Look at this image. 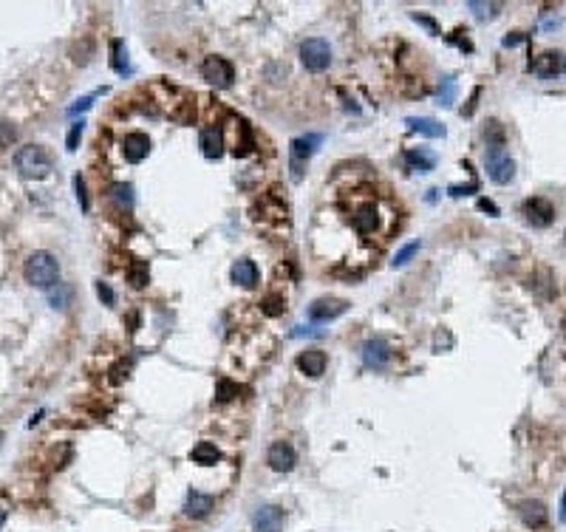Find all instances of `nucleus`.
I'll return each mask as SVG.
<instances>
[{
    "mask_svg": "<svg viewBox=\"0 0 566 532\" xmlns=\"http://www.w3.org/2000/svg\"><path fill=\"white\" fill-rule=\"evenodd\" d=\"M23 278L26 283H31L34 289H54L60 283V261L54 258L51 252L46 249H37L31 252L26 264H23Z\"/></svg>",
    "mask_w": 566,
    "mask_h": 532,
    "instance_id": "1",
    "label": "nucleus"
},
{
    "mask_svg": "<svg viewBox=\"0 0 566 532\" xmlns=\"http://www.w3.org/2000/svg\"><path fill=\"white\" fill-rule=\"evenodd\" d=\"M14 164L26 179H46L51 173V156L46 153V147L40 144H26L14 153Z\"/></svg>",
    "mask_w": 566,
    "mask_h": 532,
    "instance_id": "2",
    "label": "nucleus"
},
{
    "mask_svg": "<svg viewBox=\"0 0 566 532\" xmlns=\"http://www.w3.org/2000/svg\"><path fill=\"white\" fill-rule=\"evenodd\" d=\"M300 62L306 66V71L311 74H323L331 66V46L323 37H309L300 46Z\"/></svg>",
    "mask_w": 566,
    "mask_h": 532,
    "instance_id": "3",
    "label": "nucleus"
},
{
    "mask_svg": "<svg viewBox=\"0 0 566 532\" xmlns=\"http://www.w3.org/2000/svg\"><path fill=\"white\" fill-rule=\"evenodd\" d=\"M485 170H487L490 181H496V184H510L515 179V162L510 159V153L504 151V147H487Z\"/></svg>",
    "mask_w": 566,
    "mask_h": 532,
    "instance_id": "4",
    "label": "nucleus"
},
{
    "mask_svg": "<svg viewBox=\"0 0 566 532\" xmlns=\"http://www.w3.org/2000/svg\"><path fill=\"white\" fill-rule=\"evenodd\" d=\"M201 77L209 82V85H216V88H229L235 79V68H233V62L224 60V57H207L201 62Z\"/></svg>",
    "mask_w": 566,
    "mask_h": 532,
    "instance_id": "5",
    "label": "nucleus"
},
{
    "mask_svg": "<svg viewBox=\"0 0 566 532\" xmlns=\"http://www.w3.org/2000/svg\"><path fill=\"white\" fill-rule=\"evenodd\" d=\"M391 359H394V349H391L388 340L371 337V340H365V343H363V363H365L368 368L383 371V368L391 363Z\"/></svg>",
    "mask_w": 566,
    "mask_h": 532,
    "instance_id": "6",
    "label": "nucleus"
},
{
    "mask_svg": "<svg viewBox=\"0 0 566 532\" xmlns=\"http://www.w3.org/2000/svg\"><path fill=\"white\" fill-rule=\"evenodd\" d=\"M320 142H323V136H300V139L292 142L289 159H292V179H295V181H300L303 167H306V162L314 153V144H320Z\"/></svg>",
    "mask_w": 566,
    "mask_h": 532,
    "instance_id": "7",
    "label": "nucleus"
},
{
    "mask_svg": "<svg viewBox=\"0 0 566 532\" xmlns=\"http://www.w3.org/2000/svg\"><path fill=\"white\" fill-rule=\"evenodd\" d=\"M283 524H286V513H283V507H275V504L258 507L253 516L255 532H283Z\"/></svg>",
    "mask_w": 566,
    "mask_h": 532,
    "instance_id": "8",
    "label": "nucleus"
},
{
    "mask_svg": "<svg viewBox=\"0 0 566 532\" xmlns=\"http://www.w3.org/2000/svg\"><path fill=\"white\" fill-rule=\"evenodd\" d=\"M348 312V303L340 301V297H320L309 306V317L314 323H329V320H337L340 314Z\"/></svg>",
    "mask_w": 566,
    "mask_h": 532,
    "instance_id": "9",
    "label": "nucleus"
},
{
    "mask_svg": "<svg viewBox=\"0 0 566 532\" xmlns=\"http://www.w3.org/2000/svg\"><path fill=\"white\" fill-rule=\"evenodd\" d=\"M266 461H269V467L275 473H289V470H295L298 453H295V448H292L289 442H275L269 448V453H266Z\"/></svg>",
    "mask_w": 566,
    "mask_h": 532,
    "instance_id": "10",
    "label": "nucleus"
},
{
    "mask_svg": "<svg viewBox=\"0 0 566 532\" xmlns=\"http://www.w3.org/2000/svg\"><path fill=\"white\" fill-rule=\"evenodd\" d=\"M524 218H527L532 227H550L555 221V207L547 199H527L524 201Z\"/></svg>",
    "mask_w": 566,
    "mask_h": 532,
    "instance_id": "11",
    "label": "nucleus"
},
{
    "mask_svg": "<svg viewBox=\"0 0 566 532\" xmlns=\"http://www.w3.org/2000/svg\"><path fill=\"white\" fill-rule=\"evenodd\" d=\"M148 153H151V139H148V136L139 134V131L125 134V139H122V156H125V162L139 164V162L148 159Z\"/></svg>",
    "mask_w": 566,
    "mask_h": 532,
    "instance_id": "12",
    "label": "nucleus"
},
{
    "mask_svg": "<svg viewBox=\"0 0 566 532\" xmlns=\"http://www.w3.org/2000/svg\"><path fill=\"white\" fill-rule=\"evenodd\" d=\"M326 366H329V357H326V351H320V349H306V351L298 357V368H300L306 377H323V374H326Z\"/></svg>",
    "mask_w": 566,
    "mask_h": 532,
    "instance_id": "13",
    "label": "nucleus"
},
{
    "mask_svg": "<svg viewBox=\"0 0 566 532\" xmlns=\"http://www.w3.org/2000/svg\"><path fill=\"white\" fill-rule=\"evenodd\" d=\"M229 278H233V283H238V286H244V289H253V286H258L261 272H258L255 261L241 258V261L233 264V269H229Z\"/></svg>",
    "mask_w": 566,
    "mask_h": 532,
    "instance_id": "14",
    "label": "nucleus"
},
{
    "mask_svg": "<svg viewBox=\"0 0 566 532\" xmlns=\"http://www.w3.org/2000/svg\"><path fill=\"white\" fill-rule=\"evenodd\" d=\"M213 507H216V498L213 496H207L201 490H190L184 498V516H190V518H204L213 513Z\"/></svg>",
    "mask_w": 566,
    "mask_h": 532,
    "instance_id": "15",
    "label": "nucleus"
},
{
    "mask_svg": "<svg viewBox=\"0 0 566 532\" xmlns=\"http://www.w3.org/2000/svg\"><path fill=\"white\" fill-rule=\"evenodd\" d=\"M563 68H566V62H563V54H558V51H543V54H538L535 62H532V71H535L538 77H543V79L561 74Z\"/></svg>",
    "mask_w": 566,
    "mask_h": 532,
    "instance_id": "16",
    "label": "nucleus"
},
{
    "mask_svg": "<svg viewBox=\"0 0 566 532\" xmlns=\"http://www.w3.org/2000/svg\"><path fill=\"white\" fill-rule=\"evenodd\" d=\"M351 227L357 229L360 236H374L376 227H380V212H376V207H374V204L360 207V210L351 216Z\"/></svg>",
    "mask_w": 566,
    "mask_h": 532,
    "instance_id": "17",
    "label": "nucleus"
},
{
    "mask_svg": "<svg viewBox=\"0 0 566 532\" xmlns=\"http://www.w3.org/2000/svg\"><path fill=\"white\" fill-rule=\"evenodd\" d=\"M518 516L521 521L527 524L530 529H541V527H547V507H543L541 501H521L518 504Z\"/></svg>",
    "mask_w": 566,
    "mask_h": 532,
    "instance_id": "18",
    "label": "nucleus"
},
{
    "mask_svg": "<svg viewBox=\"0 0 566 532\" xmlns=\"http://www.w3.org/2000/svg\"><path fill=\"white\" fill-rule=\"evenodd\" d=\"M405 125H408V131L422 134V136H428V139H442V136H445V125L436 122V119H430V116H408Z\"/></svg>",
    "mask_w": 566,
    "mask_h": 532,
    "instance_id": "19",
    "label": "nucleus"
},
{
    "mask_svg": "<svg viewBox=\"0 0 566 532\" xmlns=\"http://www.w3.org/2000/svg\"><path fill=\"white\" fill-rule=\"evenodd\" d=\"M198 144H201V153L207 159H221V153H224V136L218 127H204L198 136Z\"/></svg>",
    "mask_w": 566,
    "mask_h": 532,
    "instance_id": "20",
    "label": "nucleus"
},
{
    "mask_svg": "<svg viewBox=\"0 0 566 532\" xmlns=\"http://www.w3.org/2000/svg\"><path fill=\"white\" fill-rule=\"evenodd\" d=\"M405 164L408 170H413V173H430V170L436 167V156L430 151H425V147H413V151H405Z\"/></svg>",
    "mask_w": 566,
    "mask_h": 532,
    "instance_id": "21",
    "label": "nucleus"
},
{
    "mask_svg": "<svg viewBox=\"0 0 566 532\" xmlns=\"http://www.w3.org/2000/svg\"><path fill=\"white\" fill-rule=\"evenodd\" d=\"M190 459H193L196 464H204V467H209V464H218L221 453H218V448H216L213 442H198L196 448L190 451Z\"/></svg>",
    "mask_w": 566,
    "mask_h": 532,
    "instance_id": "22",
    "label": "nucleus"
},
{
    "mask_svg": "<svg viewBox=\"0 0 566 532\" xmlns=\"http://www.w3.org/2000/svg\"><path fill=\"white\" fill-rule=\"evenodd\" d=\"M530 286H532V292H538L541 297H555V292H558L550 272H538V275H532V278H530Z\"/></svg>",
    "mask_w": 566,
    "mask_h": 532,
    "instance_id": "23",
    "label": "nucleus"
},
{
    "mask_svg": "<svg viewBox=\"0 0 566 532\" xmlns=\"http://www.w3.org/2000/svg\"><path fill=\"white\" fill-rule=\"evenodd\" d=\"M111 51H114V57H111V66H114V71H116V74H131V66H128V51H125V42H122V40H114V42H111Z\"/></svg>",
    "mask_w": 566,
    "mask_h": 532,
    "instance_id": "24",
    "label": "nucleus"
},
{
    "mask_svg": "<svg viewBox=\"0 0 566 532\" xmlns=\"http://www.w3.org/2000/svg\"><path fill=\"white\" fill-rule=\"evenodd\" d=\"M485 139H487V147H504V142H507L504 125H501L498 119H490L487 127H485Z\"/></svg>",
    "mask_w": 566,
    "mask_h": 532,
    "instance_id": "25",
    "label": "nucleus"
},
{
    "mask_svg": "<svg viewBox=\"0 0 566 532\" xmlns=\"http://www.w3.org/2000/svg\"><path fill=\"white\" fill-rule=\"evenodd\" d=\"M128 281H131V286L133 289H144L148 286V281H151V272H148V264H133L131 269H128Z\"/></svg>",
    "mask_w": 566,
    "mask_h": 532,
    "instance_id": "26",
    "label": "nucleus"
},
{
    "mask_svg": "<svg viewBox=\"0 0 566 532\" xmlns=\"http://www.w3.org/2000/svg\"><path fill=\"white\" fill-rule=\"evenodd\" d=\"M467 9L478 17V20H493L496 14H498V9H501V3H478V0H470L467 3Z\"/></svg>",
    "mask_w": 566,
    "mask_h": 532,
    "instance_id": "27",
    "label": "nucleus"
},
{
    "mask_svg": "<svg viewBox=\"0 0 566 532\" xmlns=\"http://www.w3.org/2000/svg\"><path fill=\"white\" fill-rule=\"evenodd\" d=\"M235 396H238V385H235L233 379L221 377L218 385H216V399H218V402H229V399H235Z\"/></svg>",
    "mask_w": 566,
    "mask_h": 532,
    "instance_id": "28",
    "label": "nucleus"
},
{
    "mask_svg": "<svg viewBox=\"0 0 566 532\" xmlns=\"http://www.w3.org/2000/svg\"><path fill=\"white\" fill-rule=\"evenodd\" d=\"M453 99H456V77H445V79H442V88H439V105L450 108Z\"/></svg>",
    "mask_w": 566,
    "mask_h": 532,
    "instance_id": "29",
    "label": "nucleus"
},
{
    "mask_svg": "<svg viewBox=\"0 0 566 532\" xmlns=\"http://www.w3.org/2000/svg\"><path fill=\"white\" fill-rule=\"evenodd\" d=\"M419 246H422V244H419V241H411V244H405V246H402L400 252H396V255H394V261H391V264H394V269H400V266H405V264H408V261L413 258V255L419 252Z\"/></svg>",
    "mask_w": 566,
    "mask_h": 532,
    "instance_id": "30",
    "label": "nucleus"
},
{
    "mask_svg": "<svg viewBox=\"0 0 566 532\" xmlns=\"http://www.w3.org/2000/svg\"><path fill=\"white\" fill-rule=\"evenodd\" d=\"M111 196L116 199L119 207H131V204H133V187H131V184H114V187H111Z\"/></svg>",
    "mask_w": 566,
    "mask_h": 532,
    "instance_id": "31",
    "label": "nucleus"
},
{
    "mask_svg": "<svg viewBox=\"0 0 566 532\" xmlns=\"http://www.w3.org/2000/svg\"><path fill=\"white\" fill-rule=\"evenodd\" d=\"M261 306H263V312H266L269 317H278V314H283V309H286V301H283L281 294H266Z\"/></svg>",
    "mask_w": 566,
    "mask_h": 532,
    "instance_id": "32",
    "label": "nucleus"
},
{
    "mask_svg": "<svg viewBox=\"0 0 566 532\" xmlns=\"http://www.w3.org/2000/svg\"><path fill=\"white\" fill-rule=\"evenodd\" d=\"M49 297H51V306H54V309H66V306H68V297H71V286L57 283V289H54Z\"/></svg>",
    "mask_w": 566,
    "mask_h": 532,
    "instance_id": "33",
    "label": "nucleus"
},
{
    "mask_svg": "<svg viewBox=\"0 0 566 532\" xmlns=\"http://www.w3.org/2000/svg\"><path fill=\"white\" fill-rule=\"evenodd\" d=\"M82 127H86V122H82V119L71 125V131H68V136H66V151H68V153H74V151H77L79 136H82Z\"/></svg>",
    "mask_w": 566,
    "mask_h": 532,
    "instance_id": "34",
    "label": "nucleus"
},
{
    "mask_svg": "<svg viewBox=\"0 0 566 532\" xmlns=\"http://www.w3.org/2000/svg\"><path fill=\"white\" fill-rule=\"evenodd\" d=\"M74 190H77V201H79L82 212H88V210H91V201H88V190H86V181H82V176H74Z\"/></svg>",
    "mask_w": 566,
    "mask_h": 532,
    "instance_id": "35",
    "label": "nucleus"
},
{
    "mask_svg": "<svg viewBox=\"0 0 566 532\" xmlns=\"http://www.w3.org/2000/svg\"><path fill=\"white\" fill-rule=\"evenodd\" d=\"M17 139V127L12 122H0V147H12Z\"/></svg>",
    "mask_w": 566,
    "mask_h": 532,
    "instance_id": "36",
    "label": "nucleus"
},
{
    "mask_svg": "<svg viewBox=\"0 0 566 532\" xmlns=\"http://www.w3.org/2000/svg\"><path fill=\"white\" fill-rule=\"evenodd\" d=\"M97 294H99V301H102L105 306H114V303H116V294H114V289H111L108 283L97 281Z\"/></svg>",
    "mask_w": 566,
    "mask_h": 532,
    "instance_id": "37",
    "label": "nucleus"
},
{
    "mask_svg": "<svg viewBox=\"0 0 566 532\" xmlns=\"http://www.w3.org/2000/svg\"><path fill=\"white\" fill-rule=\"evenodd\" d=\"M91 105H94V97H82V99H77V105H71L68 114H71V116H74V114H82V111H88Z\"/></svg>",
    "mask_w": 566,
    "mask_h": 532,
    "instance_id": "38",
    "label": "nucleus"
},
{
    "mask_svg": "<svg viewBox=\"0 0 566 532\" xmlns=\"http://www.w3.org/2000/svg\"><path fill=\"white\" fill-rule=\"evenodd\" d=\"M411 17L416 20V23H422V26H425L430 34H439V26H436V20H430V17H425V14H411Z\"/></svg>",
    "mask_w": 566,
    "mask_h": 532,
    "instance_id": "39",
    "label": "nucleus"
},
{
    "mask_svg": "<svg viewBox=\"0 0 566 532\" xmlns=\"http://www.w3.org/2000/svg\"><path fill=\"white\" fill-rule=\"evenodd\" d=\"M473 190H478V184L473 181V184H467V187H462V184H450V196H467V193H473Z\"/></svg>",
    "mask_w": 566,
    "mask_h": 532,
    "instance_id": "40",
    "label": "nucleus"
},
{
    "mask_svg": "<svg viewBox=\"0 0 566 532\" xmlns=\"http://www.w3.org/2000/svg\"><path fill=\"white\" fill-rule=\"evenodd\" d=\"M478 210H485V212H490V216H498V207H496L493 201H487V199H481V201H478Z\"/></svg>",
    "mask_w": 566,
    "mask_h": 532,
    "instance_id": "41",
    "label": "nucleus"
},
{
    "mask_svg": "<svg viewBox=\"0 0 566 532\" xmlns=\"http://www.w3.org/2000/svg\"><path fill=\"white\" fill-rule=\"evenodd\" d=\"M521 40H524L521 34H513V37H504V46H507V49H510V46H518V42H521Z\"/></svg>",
    "mask_w": 566,
    "mask_h": 532,
    "instance_id": "42",
    "label": "nucleus"
},
{
    "mask_svg": "<svg viewBox=\"0 0 566 532\" xmlns=\"http://www.w3.org/2000/svg\"><path fill=\"white\" fill-rule=\"evenodd\" d=\"M3 524H6V509L0 507V527H3Z\"/></svg>",
    "mask_w": 566,
    "mask_h": 532,
    "instance_id": "43",
    "label": "nucleus"
},
{
    "mask_svg": "<svg viewBox=\"0 0 566 532\" xmlns=\"http://www.w3.org/2000/svg\"><path fill=\"white\" fill-rule=\"evenodd\" d=\"M561 331H563V337H566V314H563V320H561Z\"/></svg>",
    "mask_w": 566,
    "mask_h": 532,
    "instance_id": "44",
    "label": "nucleus"
},
{
    "mask_svg": "<svg viewBox=\"0 0 566 532\" xmlns=\"http://www.w3.org/2000/svg\"><path fill=\"white\" fill-rule=\"evenodd\" d=\"M563 518H566V493H563Z\"/></svg>",
    "mask_w": 566,
    "mask_h": 532,
    "instance_id": "45",
    "label": "nucleus"
},
{
    "mask_svg": "<svg viewBox=\"0 0 566 532\" xmlns=\"http://www.w3.org/2000/svg\"><path fill=\"white\" fill-rule=\"evenodd\" d=\"M0 442H3V433H0Z\"/></svg>",
    "mask_w": 566,
    "mask_h": 532,
    "instance_id": "46",
    "label": "nucleus"
},
{
    "mask_svg": "<svg viewBox=\"0 0 566 532\" xmlns=\"http://www.w3.org/2000/svg\"><path fill=\"white\" fill-rule=\"evenodd\" d=\"M563 238H566V236H563Z\"/></svg>",
    "mask_w": 566,
    "mask_h": 532,
    "instance_id": "47",
    "label": "nucleus"
},
{
    "mask_svg": "<svg viewBox=\"0 0 566 532\" xmlns=\"http://www.w3.org/2000/svg\"><path fill=\"white\" fill-rule=\"evenodd\" d=\"M563 71H566V68H563Z\"/></svg>",
    "mask_w": 566,
    "mask_h": 532,
    "instance_id": "48",
    "label": "nucleus"
}]
</instances>
